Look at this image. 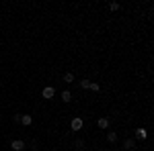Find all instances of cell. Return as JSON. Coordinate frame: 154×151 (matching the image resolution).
<instances>
[{
	"mask_svg": "<svg viewBox=\"0 0 154 151\" xmlns=\"http://www.w3.org/2000/svg\"><path fill=\"white\" fill-rule=\"evenodd\" d=\"M27 145H25V141H21V139H17V141H12L11 143V149L12 151H23Z\"/></svg>",
	"mask_w": 154,
	"mask_h": 151,
	"instance_id": "obj_1",
	"label": "cell"
},
{
	"mask_svg": "<svg viewBox=\"0 0 154 151\" xmlns=\"http://www.w3.org/2000/svg\"><path fill=\"white\" fill-rule=\"evenodd\" d=\"M54 96H56V88H51V86H45V88H43V98L51 100Z\"/></svg>",
	"mask_w": 154,
	"mask_h": 151,
	"instance_id": "obj_2",
	"label": "cell"
},
{
	"mask_svg": "<svg viewBox=\"0 0 154 151\" xmlns=\"http://www.w3.org/2000/svg\"><path fill=\"white\" fill-rule=\"evenodd\" d=\"M70 127H72V131H80L82 129V118H72V123H70Z\"/></svg>",
	"mask_w": 154,
	"mask_h": 151,
	"instance_id": "obj_3",
	"label": "cell"
},
{
	"mask_svg": "<svg viewBox=\"0 0 154 151\" xmlns=\"http://www.w3.org/2000/svg\"><path fill=\"white\" fill-rule=\"evenodd\" d=\"M21 123H23V125H27V127H29V125H31V123H33V118H31V115H21Z\"/></svg>",
	"mask_w": 154,
	"mask_h": 151,
	"instance_id": "obj_4",
	"label": "cell"
},
{
	"mask_svg": "<svg viewBox=\"0 0 154 151\" xmlns=\"http://www.w3.org/2000/svg\"><path fill=\"white\" fill-rule=\"evenodd\" d=\"M97 125H99V129H109V118H105V116H103V118H99V123H97Z\"/></svg>",
	"mask_w": 154,
	"mask_h": 151,
	"instance_id": "obj_5",
	"label": "cell"
},
{
	"mask_svg": "<svg viewBox=\"0 0 154 151\" xmlns=\"http://www.w3.org/2000/svg\"><path fill=\"white\" fill-rule=\"evenodd\" d=\"M136 139H146V129H136Z\"/></svg>",
	"mask_w": 154,
	"mask_h": 151,
	"instance_id": "obj_6",
	"label": "cell"
},
{
	"mask_svg": "<svg viewBox=\"0 0 154 151\" xmlns=\"http://www.w3.org/2000/svg\"><path fill=\"white\" fill-rule=\"evenodd\" d=\"M60 96H62V100H64V102H70V100H72V92H68V90H64Z\"/></svg>",
	"mask_w": 154,
	"mask_h": 151,
	"instance_id": "obj_7",
	"label": "cell"
},
{
	"mask_svg": "<svg viewBox=\"0 0 154 151\" xmlns=\"http://www.w3.org/2000/svg\"><path fill=\"white\" fill-rule=\"evenodd\" d=\"M107 141H109V143H115V141H117V133L109 131V133H107Z\"/></svg>",
	"mask_w": 154,
	"mask_h": 151,
	"instance_id": "obj_8",
	"label": "cell"
},
{
	"mask_svg": "<svg viewBox=\"0 0 154 151\" xmlns=\"http://www.w3.org/2000/svg\"><path fill=\"white\" fill-rule=\"evenodd\" d=\"M64 82H66V84H72V82H74V74H70V71L64 74Z\"/></svg>",
	"mask_w": 154,
	"mask_h": 151,
	"instance_id": "obj_9",
	"label": "cell"
},
{
	"mask_svg": "<svg viewBox=\"0 0 154 151\" xmlns=\"http://www.w3.org/2000/svg\"><path fill=\"white\" fill-rule=\"evenodd\" d=\"M91 84H93L91 80H80V86H82L84 90H88V88H91Z\"/></svg>",
	"mask_w": 154,
	"mask_h": 151,
	"instance_id": "obj_10",
	"label": "cell"
},
{
	"mask_svg": "<svg viewBox=\"0 0 154 151\" xmlns=\"http://www.w3.org/2000/svg\"><path fill=\"white\" fill-rule=\"evenodd\" d=\"M134 145H136V141H134V139H128V141H125V149H134Z\"/></svg>",
	"mask_w": 154,
	"mask_h": 151,
	"instance_id": "obj_11",
	"label": "cell"
},
{
	"mask_svg": "<svg viewBox=\"0 0 154 151\" xmlns=\"http://www.w3.org/2000/svg\"><path fill=\"white\" fill-rule=\"evenodd\" d=\"M109 10H119V4L117 2H111V4H109Z\"/></svg>",
	"mask_w": 154,
	"mask_h": 151,
	"instance_id": "obj_12",
	"label": "cell"
},
{
	"mask_svg": "<svg viewBox=\"0 0 154 151\" xmlns=\"http://www.w3.org/2000/svg\"><path fill=\"white\" fill-rule=\"evenodd\" d=\"M99 88H101L99 84H91V88H88V90H93V92H99Z\"/></svg>",
	"mask_w": 154,
	"mask_h": 151,
	"instance_id": "obj_13",
	"label": "cell"
},
{
	"mask_svg": "<svg viewBox=\"0 0 154 151\" xmlns=\"http://www.w3.org/2000/svg\"><path fill=\"white\" fill-rule=\"evenodd\" d=\"M12 121L14 123H21V115H12Z\"/></svg>",
	"mask_w": 154,
	"mask_h": 151,
	"instance_id": "obj_14",
	"label": "cell"
}]
</instances>
